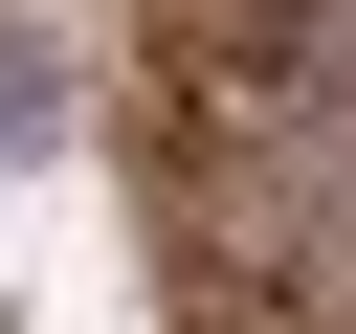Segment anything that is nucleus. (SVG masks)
<instances>
[{
    "label": "nucleus",
    "instance_id": "nucleus-1",
    "mask_svg": "<svg viewBox=\"0 0 356 334\" xmlns=\"http://www.w3.org/2000/svg\"><path fill=\"white\" fill-rule=\"evenodd\" d=\"M67 111H89L67 22H0V178H22V156H67Z\"/></svg>",
    "mask_w": 356,
    "mask_h": 334
}]
</instances>
